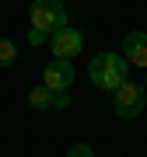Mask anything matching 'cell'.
<instances>
[{
    "instance_id": "6da1fadb",
    "label": "cell",
    "mask_w": 147,
    "mask_h": 157,
    "mask_svg": "<svg viewBox=\"0 0 147 157\" xmlns=\"http://www.w3.org/2000/svg\"><path fill=\"white\" fill-rule=\"evenodd\" d=\"M126 77H130V63L123 59V52H98L88 63V80L98 91H109L112 94L116 87L126 84Z\"/></svg>"
},
{
    "instance_id": "7a4b0ae2",
    "label": "cell",
    "mask_w": 147,
    "mask_h": 157,
    "mask_svg": "<svg viewBox=\"0 0 147 157\" xmlns=\"http://www.w3.org/2000/svg\"><path fill=\"white\" fill-rule=\"evenodd\" d=\"M28 21H32L35 32L53 35V32H60L63 25H67V7H63L60 0H32V7H28Z\"/></svg>"
},
{
    "instance_id": "3957f363",
    "label": "cell",
    "mask_w": 147,
    "mask_h": 157,
    "mask_svg": "<svg viewBox=\"0 0 147 157\" xmlns=\"http://www.w3.org/2000/svg\"><path fill=\"white\" fill-rule=\"evenodd\" d=\"M144 105H147V87H144V84L126 80L123 87L112 91V108H116L119 119H137V115L144 112Z\"/></svg>"
},
{
    "instance_id": "277c9868",
    "label": "cell",
    "mask_w": 147,
    "mask_h": 157,
    "mask_svg": "<svg viewBox=\"0 0 147 157\" xmlns=\"http://www.w3.org/2000/svg\"><path fill=\"white\" fill-rule=\"evenodd\" d=\"M49 49L56 59H74L81 49H84V35H81L77 28H70V25H63L60 32L49 35Z\"/></svg>"
},
{
    "instance_id": "5b68a950",
    "label": "cell",
    "mask_w": 147,
    "mask_h": 157,
    "mask_svg": "<svg viewBox=\"0 0 147 157\" xmlns=\"http://www.w3.org/2000/svg\"><path fill=\"white\" fill-rule=\"evenodd\" d=\"M42 84L49 87V91H70V84H74V63H70V59H53V63H46Z\"/></svg>"
},
{
    "instance_id": "8992f818",
    "label": "cell",
    "mask_w": 147,
    "mask_h": 157,
    "mask_svg": "<svg viewBox=\"0 0 147 157\" xmlns=\"http://www.w3.org/2000/svg\"><path fill=\"white\" fill-rule=\"evenodd\" d=\"M123 59L130 63V67L147 70V35L144 32H130L123 39Z\"/></svg>"
},
{
    "instance_id": "52a82bcc",
    "label": "cell",
    "mask_w": 147,
    "mask_h": 157,
    "mask_svg": "<svg viewBox=\"0 0 147 157\" xmlns=\"http://www.w3.org/2000/svg\"><path fill=\"white\" fill-rule=\"evenodd\" d=\"M28 105L35 108V112H46V108H53V91L46 87V84L32 87V91H28Z\"/></svg>"
},
{
    "instance_id": "ba28073f",
    "label": "cell",
    "mask_w": 147,
    "mask_h": 157,
    "mask_svg": "<svg viewBox=\"0 0 147 157\" xmlns=\"http://www.w3.org/2000/svg\"><path fill=\"white\" fill-rule=\"evenodd\" d=\"M14 59H18V45H14L11 39H0V70L11 67Z\"/></svg>"
},
{
    "instance_id": "9c48e42d",
    "label": "cell",
    "mask_w": 147,
    "mask_h": 157,
    "mask_svg": "<svg viewBox=\"0 0 147 157\" xmlns=\"http://www.w3.org/2000/svg\"><path fill=\"white\" fill-rule=\"evenodd\" d=\"M67 157H95V150H91L88 143H74L70 150H67Z\"/></svg>"
},
{
    "instance_id": "30bf717a",
    "label": "cell",
    "mask_w": 147,
    "mask_h": 157,
    "mask_svg": "<svg viewBox=\"0 0 147 157\" xmlns=\"http://www.w3.org/2000/svg\"><path fill=\"white\" fill-rule=\"evenodd\" d=\"M53 108H70V91H53Z\"/></svg>"
},
{
    "instance_id": "8fae6325",
    "label": "cell",
    "mask_w": 147,
    "mask_h": 157,
    "mask_svg": "<svg viewBox=\"0 0 147 157\" xmlns=\"http://www.w3.org/2000/svg\"><path fill=\"white\" fill-rule=\"evenodd\" d=\"M42 42H46V35L32 28V32H28V45H42Z\"/></svg>"
},
{
    "instance_id": "7c38bea8",
    "label": "cell",
    "mask_w": 147,
    "mask_h": 157,
    "mask_svg": "<svg viewBox=\"0 0 147 157\" xmlns=\"http://www.w3.org/2000/svg\"><path fill=\"white\" fill-rule=\"evenodd\" d=\"M144 87H147V84H144Z\"/></svg>"
}]
</instances>
